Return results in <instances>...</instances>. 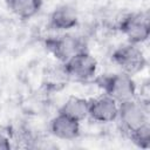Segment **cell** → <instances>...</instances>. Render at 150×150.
Returning a JSON list of instances; mask_svg holds the SVG:
<instances>
[{
    "label": "cell",
    "instance_id": "1",
    "mask_svg": "<svg viewBox=\"0 0 150 150\" xmlns=\"http://www.w3.org/2000/svg\"><path fill=\"white\" fill-rule=\"evenodd\" d=\"M95 83L103 90V93L117 103L125 102L136 97L137 87L131 77L125 73L105 74L95 79Z\"/></svg>",
    "mask_w": 150,
    "mask_h": 150
},
{
    "label": "cell",
    "instance_id": "2",
    "mask_svg": "<svg viewBox=\"0 0 150 150\" xmlns=\"http://www.w3.org/2000/svg\"><path fill=\"white\" fill-rule=\"evenodd\" d=\"M112 62L128 75H134L144 69L146 66V59L143 52L138 48V45L125 43L117 47L111 54Z\"/></svg>",
    "mask_w": 150,
    "mask_h": 150
},
{
    "label": "cell",
    "instance_id": "3",
    "mask_svg": "<svg viewBox=\"0 0 150 150\" xmlns=\"http://www.w3.org/2000/svg\"><path fill=\"white\" fill-rule=\"evenodd\" d=\"M117 118L122 123V127L131 132L139 127L149 123V109L148 102L142 100H129L118 103V116Z\"/></svg>",
    "mask_w": 150,
    "mask_h": 150
},
{
    "label": "cell",
    "instance_id": "4",
    "mask_svg": "<svg viewBox=\"0 0 150 150\" xmlns=\"http://www.w3.org/2000/svg\"><path fill=\"white\" fill-rule=\"evenodd\" d=\"M46 48L62 63L73 57L74 55L87 50L84 40L73 34H61L50 36L46 40Z\"/></svg>",
    "mask_w": 150,
    "mask_h": 150
},
{
    "label": "cell",
    "instance_id": "5",
    "mask_svg": "<svg viewBox=\"0 0 150 150\" xmlns=\"http://www.w3.org/2000/svg\"><path fill=\"white\" fill-rule=\"evenodd\" d=\"M62 70L68 79L75 81H88L96 75L97 61L88 50H84L63 62Z\"/></svg>",
    "mask_w": 150,
    "mask_h": 150
},
{
    "label": "cell",
    "instance_id": "6",
    "mask_svg": "<svg viewBox=\"0 0 150 150\" xmlns=\"http://www.w3.org/2000/svg\"><path fill=\"white\" fill-rule=\"evenodd\" d=\"M122 34L125 35L128 42L139 45L145 42L150 35L149 14L144 12L127 14L118 25Z\"/></svg>",
    "mask_w": 150,
    "mask_h": 150
},
{
    "label": "cell",
    "instance_id": "7",
    "mask_svg": "<svg viewBox=\"0 0 150 150\" xmlns=\"http://www.w3.org/2000/svg\"><path fill=\"white\" fill-rule=\"evenodd\" d=\"M88 116L100 123L112 122L118 116V103L105 94L89 100Z\"/></svg>",
    "mask_w": 150,
    "mask_h": 150
},
{
    "label": "cell",
    "instance_id": "8",
    "mask_svg": "<svg viewBox=\"0 0 150 150\" xmlns=\"http://www.w3.org/2000/svg\"><path fill=\"white\" fill-rule=\"evenodd\" d=\"M49 130L53 136L63 141H71L80 136V122L63 114H57L49 124Z\"/></svg>",
    "mask_w": 150,
    "mask_h": 150
},
{
    "label": "cell",
    "instance_id": "9",
    "mask_svg": "<svg viewBox=\"0 0 150 150\" xmlns=\"http://www.w3.org/2000/svg\"><path fill=\"white\" fill-rule=\"evenodd\" d=\"M79 22L76 9L70 5H62L54 9L49 16L48 26L53 30L63 32L74 28Z\"/></svg>",
    "mask_w": 150,
    "mask_h": 150
},
{
    "label": "cell",
    "instance_id": "10",
    "mask_svg": "<svg viewBox=\"0 0 150 150\" xmlns=\"http://www.w3.org/2000/svg\"><path fill=\"white\" fill-rule=\"evenodd\" d=\"M88 108L89 100L79 96H70L62 104L59 112L81 122L88 116Z\"/></svg>",
    "mask_w": 150,
    "mask_h": 150
},
{
    "label": "cell",
    "instance_id": "11",
    "mask_svg": "<svg viewBox=\"0 0 150 150\" xmlns=\"http://www.w3.org/2000/svg\"><path fill=\"white\" fill-rule=\"evenodd\" d=\"M7 8L20 19L35 16L42 6V0H6Z\"/></svg>",
    "mask_w": 150,
    "mask_h": 150
},
{
    "label": "cell",
    "instance_id": "12",
    "mask_svg": "<svg viewBox=\"0 0 150 150\" xmlns=\"http://www.w3.org/2000/svg\"><path fill=\"white\" fill-rule=\"evenodd\" d=\"M129 136L136 146H138L141 149L150 148V125H149V123L129 132Z\"/></svg>",
    "mask_w": 150,
    "mask_h": 150
},
{
    "label": "cell",
    "instance_id": "13",
    "mask_svg": "<svg viewBox=\"0 0 150 150\" xmlns=\"http://www.w3.org/2000/svg\"><path fill=\"white\" fill-rule=\"evenodd\" d=\"M12 148V144H11V139L0 132V150H9Z\"/></svg>",
    "mask_w": 150,
    "mask_h": 150
}]
</instances>
